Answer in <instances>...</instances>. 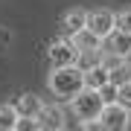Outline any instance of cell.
Masks as SVG:
<instances>
[{
  "mask_svg": "<svg viewBox=\"0 0 131 131\" xmlns=\"http://www.w3.org/2000/svg\"><path fill=\"white\" fill-rule=\"evenodd\" d=\"M76 64H79L82 70H90V67L102 64V50H79V58H76Z\"/></svg>",
  "mask_w": 131,
  "mask_h": 131,
  "instance_id": "4fadbf2b",
  "label": "cell"
},
{
  "mask_svg": "<svg viewBox=\"0 0 131 131\" xmlns=\"http://www.w3.org/2000/svg\"><path fill=\"white\" fill-rule=\"evenodd\" d=\"M111 82H117V84L131 82V61H125V64H119V67H114V70H111Z\"/></svg>",
  "mask_w": 131,
  "mask_h": 131,
  "instance_id": "5bb4252c",
  "label": "cell"
},
{
  "mask_svg": "<svg viewBox=\"0 0 131 131\" xmlns=\"http://www.w3.org/2000/svg\"><path fill=\"white\" fill-rule=\"evenodd\" d=\"M15 108H18L20 117H41V111H44V99L35 96V93H24L18 102H15Z\"/></svg>",
  "mask_w": 131,
  "mask_h": 131,
  "instance_id": "ba28073f",
  "label": "cell"
},
{
  "mask_svg": "<svg viewBox=\"0 0 131 131\" xmlns=\"http://www.w3.org/2000/svg\"><path fill=\"white\" fill-rule=\"evenodd\" d=\"M117 102H122V105H125L128 111H131V82L119 84V99H117Z\"/></svg>",
  "mask_w": 131,
  "mask_h": 131,
  "instance_id": "d6986e66",
  "label": "cell"
},
{
  "mask_svg": "<svg viewBox=\"0 0 131 131\" xmlns=\"http://www.w3.org/2000/svg\"><path fill=\"white\" fill-rule=\"evenodd\" d=\"M128 56H119V52H111V50H102V64L108 67V70H114V67H119V64H125Z\"/></svg>",
  "mask_w": 131,
  "mask_h": 131,
  "instance_id": "2e32d148",
  "label": "cell"
},
{
  "mask_svg": "<svg viewBox=\"0 0 131 131\" xmlns=\"http://www.w3.org/2000/svg\"><path fill=\"white\" fill-rule=\"evenodd\" d=\"M99 119H102V128H108V131H122V128L131 125V111L122 102H111V105L102 108Z\"/></svg>",
  "mask_w": 131,
  "mask_h": 131,
  "instance_id": "3957f363",
  "label": "cell"
},
{
  "mask_svg": "<svg viewBox=\"0 0 131 131\" xmlns=\"http://www.w3.org/2000/svg\"><path fill=\"white\" fill-rule=\"evenodd\" d=\"M84 88V70L79 64H67V67H52L50 73V90L58 102H70V99Z\"/></svg>",
  "mask_w": 131,
  "mask_h": 131,
  "instance_id": "6da1fadb",
  "label": "cell"
},
{
  "mask_svg": "<svg viewBox=\"0 0 131 131\" xmlns=\"http://www.w3.org/2000/svg\"><path fill=\"white\" fill-rule=\"evenodd\" d=\"M102 108H105V99H102V93H99L96 88H82L79 93L70 99V111H73V117L79 119V125L88 122V119H99Z\"/></svg>",
  "mask_w": 131,
  "mask_h": 131,
  "instance_id": "7a4b0ae2",
  "label": "cell"
},
{
  "mask_svg": "<svg viewBox=\"0 0 131 131\" xmlns=\"http://www.w3.org/2000/svg\"><path fill=\"white\" fill-rule=\"evenodd\" d=\"M105 82H111V70H108L105 64H96L90 67V70H84V88H102Z\"/></svg>",
  "mask_w": 131,
  "mask_h": 131,
  "instance_id": "8fae6325",
  "label": "cell"
},
{
  "mask_svg": "<svg viewBox=\"0 0 131 131\" xmlns=\"http://www.w3.org/2000/svg\"><path fill=\"white\" fill-rule=\"evenodd\" d=\"M99 93H102L105 105H111V102H117V99H119V84H117V82H105L102 88H99Z\"/></svg>",
  "mask_w": 131,
  "mask_h": 131,
  "instance_id": "9a60e30c",
  "label": "cell"
},
{
  "mask_svg": "<svg viewBox=\"0 0 131 131\" xmlns=\"http://www.w3.org/2000/svg\"><path fill=\"white\" fill-rule=\"evenodd\" d=\"M105 50L119 52V56H128V52H131V32H125V29L117 26L111 35L105 38Z\"/></svg>",
  "mask_w": 131,
  "mask_h": 131,
  "instance_id": "8992f818",
  "label": "cell"
},
{
  "mask_svg": "<svg viewBox=\"0 0 131 131\" xmlns=\"http://www.w3.org/2000/svg\"><path fill=\"white\" fill-rule=\"evenodd\" d=\"M70 41H73L79 50H102V47H105V41H102V38H99L90 26H84V29H79V32H73Z\"/></svg>",
  "mask_w": 131,
  "mask_h": 131,
  "instance_id": "52a82bcc",
  "label": "cell"
},
{
  "mask_svg": "<svg viewBox=\"0 0 131 131\" xmlns=\"http://www.w3.org/2000/svg\"><path fill=\"white\" fill-rule=\"evenodd\" d=\"M38 119H41V128H64V108L61 105H44Z\"/></svg>",
  "mask_w": 131,
  "mask_h": 131,
  "instance_id": "9c48e42d",
  "label": "cell"
},
{
  "mask_svg": "<svg viewBox=\"0 0 131 131\" xmlns=\"http://www.w3.org/2000/svg\"><path fill=\"white\" fill-rule=\"evenodd\" d=\"M88 18H90V12H84V9H70L64 15V32L67 35H73V32H79V29H84L88 26Z\"/></svg>",
  "mask_w": 131,
  "mask_h": 131,
  "instance_id": "30bf717a",
  "label": "cell"
},
{
  "mask_svg": "<svg viewBox=\"0 0 131 131\" xmlns=\"http://www.w3.org/2000/svg\"><path fill=\"white\" fill-rule=\"evenodd\" d=\"M88 26H90V29H93V32L105 41V38L111 35L114 29H117V12H111V9H96V12H90Z\"/></svg>",
  "mask_w": 131,
  "mask_h": 131,
  "instance_id": "5b68a950",
  "label": "cell"
},
{
  "mask_svg": "<svg viewBox=\"0 0 131 131\" xmlns=\"http://www.w3.org/2000/svg\"><path fill=\"white\" fill-rule=\"evenodd\" d=\"M76 58H79V47H76L70 38H61V41H52L50 44V64L52 67L76 64Z\"/></svg>",
  "mask_w": 131,
  "mask_h": 131,
  "instance_id": "277c9868",
  "label": "cell"
},
{
  "mask_svg": "<svg viewBox=\"0 0 131 131\" xmlns=\"http://www.w3.org/2000/svg\"><path fill=\"white\" fill-rule=\"evenodd\" d=\"M38 128H41V119L38 117H20L15 131H38Z\"/></svg>",
  "mask_w": 131,
  "mask_h": 131,
  "instance_id": "e0dca14e",
  "label": "cell"
},
{
  "mask_svg": "<svg viewBox=\"0 0 131 131\" xmlns=\"http://www.w3.org/2000/svg\"><path fill=\"white\" fill-rule=\"evenodd\" d=\"M117 26L125 29V32H131V6L122 9V12H117Z\"/></svg>",
  "mask_w": 131,
  "mask_h": 131,
  "instance_id": "ac0fdd59",
  "label": "cell"
},
{
  "mask_svg": "<svg viewBox=\"0 0 131 131\" xmlns=\"http://www.w3.org/2000/svg\"><path fill=\"white\" fill-rule=\"evenodd\" d=\"M82 128H88V131H102V119H88V122H82Z\"/></svg>",
  "mask_w": 131,
  "mask_h": 131,
  "instance_id": "ffe728a7",
  "label": "cell"
},
{
  "mask_svg": "<svg viewBox=\"0 0 131 131\" xmlns=\"http://www.w3.org/2000/svg\"><path fill=\"white\" fill-rule=\"evenodd\" d=\"M18 119H20V114L15 105H0V131H15Z\"/></svg>",
  "mask_w": 131,
  "mask_h": 131,
  "instance_id": "7c38bea8",
  "label": "cell"
}]
</instances>
